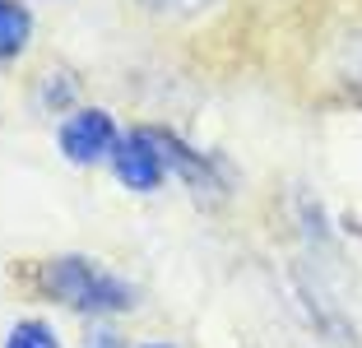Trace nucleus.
<instances>
[{
	"mask_svg": "<svg viewBox=\"0 0 362 348\" xmlns=\"http://www.w3.org/2000/svg\"><path fill=\"white\" fill-rule=\"evenodd\" d=\"M112 168H117L121 186H130V190H158L168 163H163V153H158L153 130H130V135L117 144V153H112Z\"/></svg>",
	"mask_w": 362,
	"mask_h": 348,
	"instance_id": "3",
	"label": "nucleus"
},
{
	"mask_svg": "<svg viewBox=\"0 0 362 348\" xmlns=\"http://www.w3.org/2000/svg\"><path fill=\"white\" fill-rule=\"evenodd\" d=\"M153 139H158V153H163V163H168L172 172H181V177L191 181L195 190H209V186H218V181H214V172H209V158H204V153L186 149L177 135H168V130H153Z\"/></svg>",
	"mask_w": 362,
	"mask_h": 348,
	"instance_id": "4",
	"label": "nucleus"
},
{
	"mask_svg": "<svg viewBox=\"0 0 362 348\" xmlns=\"http://www.w3.org/2000/svg\"><path fill=\"white\" fill-rule=\"evenodd\" d=\"M33 37V14L23 0H0V61H14V56L28 47Z\"/></svg>",
	"mask_w": 362,
	"mask_h": 348,
	"instance_id": "5",
	"label": "nucleus"
},
{
	"mask_svg": "<svg viewBox=\"0 0 362 348\" xmlns=\"http://www.w3.org/2000/svg\"><path fill=\"white\" fill-rule=\"evenodd\" d=\"M214 0H139V10L144 14H153V19H168V23H177V19H195V14H204Z\"/></svg>",
	"mask_w": 362,
	"mask_h": 348,
	"instance_id": "7",
	"label": "nucleus"
},
{
	"mask_svg": "<svg viewBox=\"0 0 362 348\" xmlns=\"http://www.w3.org/2000/svg\"><path fill=\"white\" fill-rule=\"evenodd\" d=\"M149 348H172V344H149Z\"/></svg>",
	"mask_w": 362,
	"mask_h": 348,
	"instance_id": "9",
	"label": "nucleus"
},
{
	"mask_svg": "<svg viewBox=\"0 0 362 348\" xmlns=\"http://www.w3.org/2000/svg\"><path fill=\"white\" fill-rule=\"evenodd\" d=\"M37 288L52 302H65L70 311H88V316H112V311L135 306V288L121 284L117 274H107L88 255H52V260H42Z\"/></svg>",
	"mask_w": 362,
	"mask_h": 348,
	"instance_id": "1",
	"label": "nucleus"
},
{
	"mask_svg": "<svg viewBox=\"0 0 362 348\" xmlns=\"http://www.w3.org/2000/svg\"><path fill=\"white\" fill-rule=\"evenodd\" d=\"M5 348H61V339L52 335L47 320H19V325L5 335Z\"/></svg>",
	"mask_w": 362,
	"mask_h": 348,
	"instance_id": "6",
	"label": "nucleus"
},
{
	"mask_svg": "<svg viewBox=\"0 0 362 348\" xmlns=\"http://www.w3.org/2000/svg\"><path fill=\"white\" fill-rule=\"evenodd\" d=\"M117 144H121L117 121H112L103 107H84V112L65 116V126H61V153L70 163H79V168L103 163V158L117 153Z\"/></svg>",
	"mask_w": 362,
	"mask_h": 348,
	"instance_id": "2",
	"label": "nucleus"
},
{
	"mask_svg": "<svg viewBox=\"0 0 362 348\" xmlns=\"http://www.w3.org/2000/svg\"><path fill=\"white\" fill-rule=\"evenodd\" d=\"M84 348H126V339H121L117 330H107V325H98L93 335L84 339Z\"/></svg>",
	"mask_w": 362,
	"mask_h": 348,
	"instance_id": "8",
	"label": "nucleus"
}]
</instances>
